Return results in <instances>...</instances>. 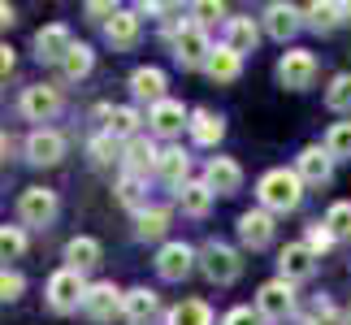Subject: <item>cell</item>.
Instances as JSON below:
<instances>
[{
	"label": "cell",
	"instance_id": "cell-1",
	"mask_svg": "<svg viewBox=\"0 0 351 325\" xmlns=\"http://www.w3.org/2000/svg\"><path fill=\"white\" fill-rule=\"evenodd\" d=\"M256 195H261L265 213H295L304 200V178L295 169H269L261 182H256Z\"/></svg>",
	"mask_w": 351,
	"mask_h": 325
},
{
	"label": "cell",
	"instance_id": "cell-2",
	"mask_svg": "<svg viewBox=\"0 0 351 325\" xmlns=\"http://www.w3.org/2000/svg\"><path fill=\"white\" fill-rule=\"evenodd\" d=\"M213 57V44L204 35V26L199 22H182L178 31H173V61L182 65V70H204Z\"/></svg>",
	"mask_w": 351,
	"mask_h": 325
},
{
	"label": "cell",
	"instance_id": "cell-3",
	"mask_svg": "<svg viewBox=\"0 0 351 325\" xmlns=\"http://www.w3.org/2000/svg\"><path fill=\"white\" fill-rule=\"evenodd\" d=\"M199 269H204V278L208 282H217V287H230V282L243 274V261H239V252L234 248H226V243H204L199 248Z\"/></svg>",
	"mask_w": 351,
	"mask_h": 325
},
{
	"label": "cell",
	"instance_id": "cell-4",
	"mask_svg": "<svg viewBox=\"0 0 351 325\" xmlns=\"http://www.w3.org/2000/svg\"><path fill=\"white\" fill-rule=\"evenodd\" d=\"M278 83L287 87V91H308L317 83V57L308 48H291V52H282V61H278Z\"/></svg>",
	"mask_w": 351,
	"mask_h": 325
},
{
	"label": "cell",
	"instance_id": "cell-5",
	"mask_svg": "<svg viewBox=\"0 0 351 325\" xmlns=\"http://www.w3.org/2000/svg\"><path fill=\"white\" fill-rule=\"evenodd\" d=\"M83 300H87L83 274H74V269H57V274L48 278V304H52V313H74V308H83Z\"/></svg>",
	"mask_w": 351,
	"mask_h": 325
},
{
	"label": "cell",
	"instance_id": "cell-6",
	"mask_svg": "<svg viewBox=\"0 0 351 325\" xmlns=\"http://www.w3.org/2000/svg\"><path fill=\"white\" fill-rule=\"evenodd\" d=\"M57 191H48V186H26L18 195V217L22 226H52L57 221Z\"/></svg>",
	"mask_w": 351,
	"mask_h": 325
},
{
	"label": "cell",
	"instance_id": "cell-7",
	"mask_svg": "<svg viewBox=\"0 0 351 325\" xmlns=\"http://www.w3.org/2000/svg\"><path fill=\"white\" fill-rule=\"evenodd\" d=\"M256 313H261V321H287L295 313V287L291 282H265L261 291H256Z\"/></svg>",
	"mask_w": 351,
	"mask_h": 325
},
{
	"label": "cell",
	"instance_id": "cell-8",
	"mask_svg": "<svg viewBox=\"0 0 351 325\" xmlns=\"http://www.w3.org/2000/svg\"><path fill=\"white\" fill-rule=\"evenodd\" d=\"M18 108H22V117L26 121H52L61 113V87H52V83H35V87H26L22 91V100H18Z\"/></svg>",
	"mask_w": 351,
	"mask_h": 325
},
{
	"label": "cell",
	"instance_id": "cell-9",
	"mask_svg": "<svg viewBox=\"0 0 351 325\" xmlns=\"http://www.w3.org/2000/svg\"><path fill=\"white\" fill-rule=\"evenodd\" d=\"M195 265H199V252L186 248V243H165V248L156 252V274L165 282H182Z\"/></svg>",
	"mask_w": 351,
	"mask_h": 325
},
{
	"label": "cell",
	"instance_id": "cell-10",
	"mask_svg": "<svg viewBox=\"0 0 351 325\" xmlns=\"http://www.w3.org/2000/svg\"><path fill=\"white\" fill-rule=\"evenodd\" d=\"M70 48H74V35H70L65 22H52V26H44V31L35 35V57L44 65H61L70 57Z\"/></svg>",
	"mask_w": 351,
	"mask_h": 325
},
{
	"label": "cell",
	"instance_id": "cell-11",
	"mask_svg": "<svg viewBox=\"0 0 351 325\" xmlns=\"http://www.w3.org/2000/svg\"><path fill=\"white\" fill-rule=\"evenodd\" d=\"M278 269H282V282H308L317 274V256H313V248L308 243H287L282 248V256H278Z\"/></svg>",
	"mask_w": 351,
	"mask_h": 325
},
{
	"label": "cell",
	"instance_id": "cell-12",
	"mask_svg": "<svg viewBox=\"0 0 351 325\" xmlns=\"http://www.w3.org/2000/svg\"><path fill=\"white\" fill-rule=\"evenodd\" d=\"M182 126H191V117L178 100H160L156 108H147V130L160 134V139H178Z\"/></svg>",
	"mask_w": 351,
	"mask_h": 325
},
{
	"label": "cell",
	"instance_id": "cell-13",
	"mask_svg": "<svg viewBox=\"0 0 351 325\" xmlns=\"http://www.w3.org/2000/svg\"><path fill=\"white\" fill-rule=\"evenodd\" d=\"M121 295L113 282H91L87 287V300H83V313L91 317V321H113L117 313H121Z\"/></svg>",
	"mask_w": 351,
	"mask_h": 325
},
{
	"label": "cell",
	"instance_id": "cell-14",
	"mask_svg": "<svg viewBox=\"0 0 351 325\" xmlns=\"http://www.w3.org/2000/svg\"><path fill=\"white\" fill-rule=\"evenodd\" d=\"M239 239H243V248H252V252L269 248V243H274V213H265V208L243 213L239 217Z\"/></svg>",
	"mask_w": 351,
	"mask_h": 325
},
{
	"label": "cell",
	"instance_id": "cell-15",
	"mask_svg": "<svg viewBox=\"0 0 351 325\" xmlns=\"http://www.w3.org/2000/svg\"><path fill=\"white\" fill-rule=\"evenodd\" d=\"M61 156H65V139L57 130H48V126L31 130V139H26V160L31 165H57Z\"/></svg>",
	"mask_w": 351,
	"mask_h": 325
},
{
	"label": "cell",
	"instance_id": "cell-16",
	"mask_svg": "<svg viewBox=\"0 0 351 325\" xmlns=\"http://www.w3.org/2000/svg\"><path fill=\"white\" fill-rule=\"evenodd\" d=\"M204 182H208V191H213V195H234L239 186H243V169H239V160H230V156H213V160H208V169H204Z\"/></svg>",
	"mask_w": 351,
	"mask_h": 325
},
{
	"label": "cell",
	"instance_id": "cell-17",
	"mask_svg": "<svg viewBox=\"0 0 351 325\" xmlns=\"http://www.w3.org/2000/svg\"><path fill=\"white\" fill-rule=\"evenodd\" d=\"M295 173H300L308 186H326L330 173H334V156L326 152V147H304L300 160H295Z\"/></svg>",
	"mask_w": 351,
	"mask_h": 325
},
{
	"label": "cell",
	"instance_id": "cell-18",
	"mask_svg": "<svg viewBox=\"0 0 351 325\" xmlns=\"http://www.w3.org/2000/svg\"><path fill=\"white\" fill-rule=\"evenodd\" d=\"M130 96L134 100H147V104H160V100H169L165 96V70H156V65H139V70L130 74Z\"/></svg>",
	"mask_w": 351,
	"mask_h": 325
},
{
	"label": "cell",
	"instance_id": "cell-19",
	"mask_svg": "<svg viewBox=\"0 0 351 325\" xmlns=\"http://www.w3.org/2000/svg\"><path fill=\"white\" fill-rule=\"evenodd\" d=\"M139 22H143V18H139V9H117L113 18L104 22V35H109V44H113V48L126 52V48L139 44Z\"/></svg>",
	"mask_w": 351,
	"mask_h": 325
},
{
	"label": "cell",
	"instance_id": "cell-20",
	"mask_svg": "<svg viewBox=\"0 0 351 325\" xmlns=\"http://www.w3.org/2000/svg\"><path fill=\"white\" fill-rule=\"evenodd\" d=\"M304 18H308V26H313L317 35H330V31H339V26L351 18V5H339V0H317V5L304 9Z\"/></svg>",
	"mask_w": 351,
	"mask_h": 325
},
{
	"label": "cell",
	"instance_id": "cell-21",
	"mask_svg": "<svg viewBox=\"0 0 351 325\" xmlns=\"http://www.w3.org/2000/svg\"><path fill=\"white\" fill-rule=\"evenodd\" d=\"M156 160H160L156 143L143 139V134L121 147V165H126V173H139V178H147V173H156Z\"/></svg>",
	"mask_w": 351,
	"mask_h": 325
},
{
	"label": "cell",
	"instance_id": "cell-22",
	"mask_svg": "<svg viewBox=\"0 0 351 325\" xmlns=\"http://www.w3.org/2000/svg\"><path fill=\"white\" fill-rule=\"evenodd\" d=\"M300 26H304V9H295V5H282V0L265 9V31L274 35V39H282V44H287V39H291L295 31H300Z\"/></svg>",
	"mask_w": 351,
	"mask_h": 325
},
{
	"label": "cell",
	"instance_id": "cell-23",
	"mask_svg": "<svg viewBox=\"0 0 351 325\" xmlns=\"http://www.w3.org/2000/svg\"><path fill=\"white\" fill-rule=\"evenodd\" d=\"M139 121H143V117H139V108L117 104V108H109V117H104V134L126 147L130 139H139Z\"/></svg>",
	"mask_w": 351,
	"mask_h": 325
},
{
	"label": "cell",
	"instance_id": "cell-24",
	"mask_svg": "<svg viewBox=\"0 0 351 325\" xmlns=\"http://www.w3.org/2000/svg\"><path fill=\"white\" fill-rule=\"evenodd\" d=\"M186 173H191V156H186L182 147H165V152H160V160H156V178L169 182L173 191H182V186L191 182Z\"/></svg>",
	"mask_w": 351,
	"mask_h": 325
},
{
	"label": "cell",
	"instance_id": "cell-25",
	"mask_svg": "<svg viewBox=\"0 0 351 325\" xmlns=\"http://www.w3.org/2000/svg\"><path fill=\"white\" fill-rule=\"evenodd\" d=\"M100 265V243L91 234H74L65 243V269H74V274H91V269Z\"/></svg>",
	"mask_w": 351,
	"mask_h": 325
},
{
	"label": "cell",
	"instance_id": "cell-26",
	"mask_svg": "<svg viewBox=\"0 0 351 325\" xmlns=\"http://www.w3.org/2000/svg\"><path fill=\"white\" fill-rule=\"evenodd\" d=\"M256 44H261V26L252 18H226V48L243 57V52H256Z\"/></svg>",
	"mask_w": 351,
	"mask_h": 325
},
{
	"label": "cell",
	"instance_id": "cell-27",
	"mask_svg": "<svg viewBox=\"0 0 351 325\" xmlns=\"http://www.w3.org/2000/svg\"><path fill=\"white\" fill-rule=\"evenodd\" d=\"M156 308H160V300H156V291H147V287H134V291H126V300H121V313L130 317V325H147L156 317Z\"/></svg>",
	"mask_w": 351,
	"mask_h": 325
},
{
	"label": "cell",
	"instance_id": "cell-28",
	"mask_svg": "<svg viewBox=\"0 0 351 325\" xmlns=\"http://www.w3.org/2000/svg\"><path fill=\"white\" fill-rule=\"evenodd\" d=\"M239 70H243V57H239V52H230L226 44L213 48V57H208V65H204V74L213 78V83H234Z\"/></svg>",
	"mask_w": 351,
	"mask_h": 325
},
{
	"label": "cell",
	"instance_id": "cell-29",
	"mask_svg": "<svg viewBox=\"0 0 351 325\" xmlns=\"http://www.w3.org/2000/svg\"><path fill=\"white\" fill-rule=\"evenodd\" d=\"M221 134H226V121L221 117H213V113H191V139L199 143V147H217L221 143Z\"/></svg>",
	"mask_w": 351,
	"mask_h": 325
},
{
	"label": "cell",
	"instance_id": "cell-30",
	"mask_svg": "<svg viewBox=\"0 0 351 325\" xmlns=\"http://www.w3.org/2000/svg\"><path fill=\"white\" fill-rule=\"evenodd\" d=\"M178 204H182L186 217H204V213L213 208V191H208V182H204V178H199V182H186L182 191H178Z\"/></svg>",
	"mask_w": 351,
	"mask_h": 325
},
{
	"label": "cell",
	"instance_id": "cell-31",
	"mask_svg": "<svg viewBox=\"0 0 351 325\" xmlns=\"http://www.w3.org/2000/svg\"><path fill=\"white\" fill-rule=\"evenodd\" d=\"M117 200H121L126 208L143 213V208H147V204H143V200H147V178H139V173H121V178H117Z\"/></svg>",
	"mask_w": 351,
	"mask_h": 325
},
{
	"label": "cell",
	"instance_id": "cell-32",
	"mask_svg": "<svg viewBox=\"0 0 351 325\" xmlns=\"http://www.w3.org/2000/svg\"><path fill=\"white\" fill-rule=\"evenodd\" d=\"M169 325H213V308L204 300H182L178 308H169Z\"/></svg>",
	"mask_w": 351,
	"mask_h": 325
},
{
	"label": "cell",
	"instance_id": "cell-33",
	"mask_svg": "<svg viewBox=\"0 0 351 325\" xmlns=\"http://www.w3.org/2000/svg\"><path fill=\"white\" fill-rule=\"evenodd\" d=\"M169 230V213L165 208H143V213H134V234H139L143 243L147 239H160Z\"/></svg>",
	"mask_w": 351,
	"mask_h": 325
},
{
	"label": "cell",
	"instance_id": "cell-34",
	"mask_svg": "<svg viewBox=\"0 0 351 325\" xmlns=\"http://www.w3.org/2000/svg\"><path fill=\"white\" fill-rule=\"evenodd\" d=\"M91 65H96V52H91L87 44H74V48H70V57L61 61V74L70 78V83H78V78H87V74H91Z\"/></svg>",
	"mask_w": 351,
	"mask_h": 325
},
{
	"label": "cell",
	"instance_id": "cell-35",
	"mask_svg": "<svg viewBox=\"0 0 351 325\" xmlns=\"http://www.w3.org/2000/svg\"><path fill=\"white\" fill-rule=\"evenodd\" d=\"M22 252H26V230L0 226V269H9V261H22Z\"/></svg>",
	"mask_w": 351,
	"mask_h": 325
},
{
	"label": "cell",
	"instance_id": "cell-36",
	"mask_svg": "<svg viewBox=\"0 0 351 325\" xmlns=\"http://www.w3.org/2000/svg\"><path fill=\"white\" fill-rule=\"evenodd\" d=\"M326 152L334 160H351V121H334L326 134Z\"/></svg>",
	"mask_w": 351,
	"mask_h": 325
},
{
	"label": "cell",
	"instance_id": "cell-37",
	"mask_svg": "<svg viewBox=\"0 0 351 325\" xmlns=\"http://www.w3.org/2000/svg\"><path fill=\"white\" fill-rule=\"evenodd\" d=\"M326 104L334 108V113H351V74H339L326 87Z\"/></svg>",
	"mask_w": 351,
	"mask_h": 325
},
{
	"label": "cell",
	"instance_id": "cell-38",
	"mask_svg": "<svg viewBox=\"0 0 351 325\" xmlns=\"http://www.w3.org/2000/svg\"><path fill=\"white\" fill-rule=\"evenodd\" d=\"M326 226H330V234H334V239H351V200H339V204H330Z\"/></svg>",
	"mask_w": 351,
	"mask_h": 325
},
{
	"label": "cell",
	"instance_id": "cell-39",
	"mask_svg": "<svg viewBox=\"0 0 351 325\" xmlns=\"http://www.w3.org/2000/svg\"><path fill=\"white\" fill-rule=\"evenodd\" d=\"M22 291H26V278L18 274V269H0V304L22 300Z\"/></svg>",
	"mask_w": 351,
	"mask_h": 325
},
{
	"label": "cell",
	"instance_id": "cell-40",
	"mask_svg": "<svg viewBox=\"0 0 351 325\" xmlns=\"http://www.w3.org/2000/svg\"><path fill=\"white\" fill-rule=\"evenodd\" d=\"M304 243L313 248V256H321V252H330L339 239L330 234V226H326V221H313V226H308V234H304Z\"/></svg>",
	"mask_w": 351,
	"mask_h": 325
},
{
	"label": "cell",
	"instance_id": "cell-41",
	"mask_svg": "<svg viewBox=\"0 0 351 325\" xmlns=\"http://www.w3.org/2000/svg\"><path fill=\"white\" fill-rule=\"evenodd\" d=\"M304 325H343V317H339V308H334L330 300H317L313 313L304 317Z\"/></svg>",
	"mask_w": 351,
	"mask_h": 325
},
{
	"label": "cell",
	"instance_id": "cell-42",
	"mask_svg": "<svg viewBox=\"0 0 351 325\" xmlns=\"http://www.w3.org/2000/svg\"><path fill=\"white\" fill-rule=\"evenodd\" d=\"M87 152H91V160H96V165H109V160L117 156V139H109V134H96Z\"/></svg>",
	"mask_w": 351,
	"mask_h": 325
},
{
	"label": "cell",
	"instance_id": "cell-43",
	"mask_svg": "<svg viewBox=\"0 0 351 325\" xmlns=\"http://www.w3.org/2000/svg\"><path fill=\"white\" fill-rule=\"evenodd\" d=\"M221 325H265V321H261V313H252V308H230Z\"/></svg>",
	"mask_w": 351,
	"mask_h": 325
},
{
	"label": "cell",
	"instance_id": "cell-44",
	"mask_svg": "<svg viewBox=\"0 0 351 325\" xmlns=\"http://www.w3.org/2000/svg\"><path fill=\"white\" fill-rule=\"evenodd\" d=\"M221 13H226L221 5H213V0H199V5H195V22L204 26V22H213V18H221Z\"/></svg>",
	"mask_w": 351,
	"mask_h": 325
},
{
	"label": "cell",
	"instance_id": "cell-45",
	"mask_svg": "<svg viewBox=\"0 0 351 325\" xmlns=\"http://www.w3.org/2000/svg\"><path fill=\"white\" fill-rule=\"evenodd\" d=\"M87 13H91V18H100V22H109L113 13H117V5H113V0H91Z\"/></svg>",
	"mask_w": 351,
	"mask_h": 325
},
{
	"label": "cell",
	"instance_id": "cell-46",
	"mask_svg": "<svg viewBox=\"0 0 351 325\" xmlns=\"http://www.w3.org/2000/svg\"><path fill=\"white\" fill-rule=\"evenodd\" d=\"M13 61H18V57H13V48H9V44H0V78L13 74Z\"/></svg>",
	"mask_w": 351,
	"mask_h": 325
},
{
	"label": "cell",
	"instance_id": "cell-47",
	"mask_svg": "<svg viewBox=\"0 0 351 325\" xmlns=\"http://www.w3.org/2000/svg\"><path fill=\"white\" fill-rule=\"evenodd\" d=\"M0 26H13V5H5V0H0Z\"/></svg>",
	"mask_w": 351,
	"mask_h": 325
},
{
	"label": "cell",
	"instance_id": "cell-48",
	"mask_svg": "<svg viewBox=\"0 0 351 325\" xmlns=\"http://www.w3.org/2000/svg\"><path fill=\"white\" fill-rule=\"evenodd\" d=\"M9 156V139H5V134H0V160H5Z\"/></svg>",
	"mask_w": 351,
	"mask_h": 325
},
{
	"label": "cell",
	"instance_id": "cell-49",
	"mask_svg": "<svg viewBox=\"0 0 351 325\" xmlns=\"http://www.w3.org/2000/svg\"><path fill=\"white\" fill-rule=\"evenodd\" d=\"M343 325H351V313H343Z\"/></svg>",
	"mask_w": 351,
	"mask_h": 325
}]
</instances>
